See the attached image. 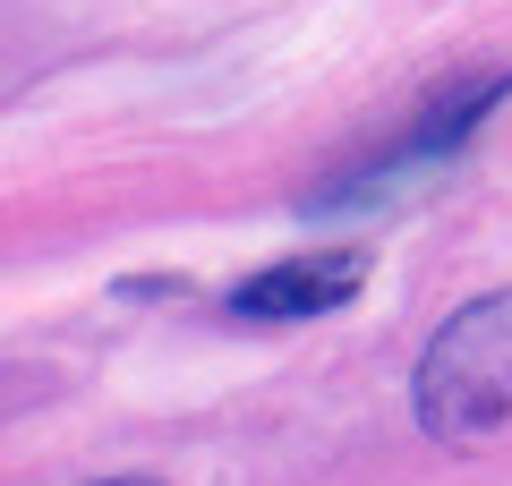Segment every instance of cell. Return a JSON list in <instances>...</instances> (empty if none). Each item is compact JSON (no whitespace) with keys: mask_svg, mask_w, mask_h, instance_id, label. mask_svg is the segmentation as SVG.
<instances>
[{"mask_svg":"<svg viewBox=\"0 0 512 486\" xmlns=\"http://www.w3.org/2000/svg\"><path fill=\"white\" fill-rule=\"evenodd\" d=\"M410 410L436 444H487L512 418V290H478L436 324L410 376Z\"/></svg>","mask_w":512,"mask_h":486,"instance_id":"obj_1","label":"cell"},{"mask_svg":"<svg viewBox=\"0 0 512 486\" xmlns=\"http://www.w3.org/2000/svg\"><path fill=\"white\" fill-rule=\"evenodd\" d=\"M376 273V248H299L282 265L248 273L231 290V316L248 324H299V316H333L342 299H359V282Z\"/></svg>","mask_w":512,"mask_h":486,"instance_id":"obj_2","label":"cell"},{"mask_svg":"<svg viewBox=\"0 0 512 486\" xmlns=\"http://www.w3.org/2000/svg\"><path fill=\"white\" fill-rule=\"evenodd\" d=\"M94 486H163V478H94Z\"/></svg>","mask_w":512,"mask_h":486,"instance_id":"obj_3","label":"cell"}]
</instances>
